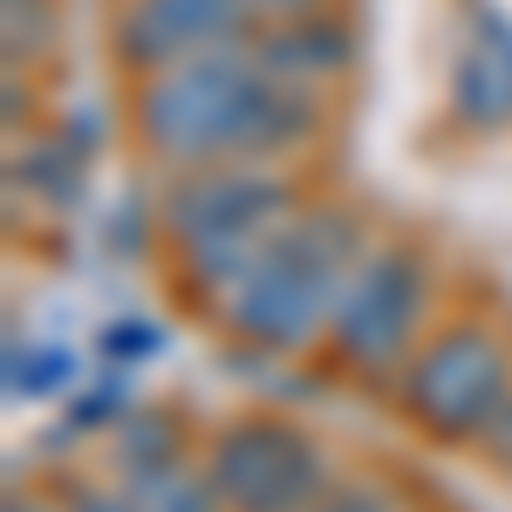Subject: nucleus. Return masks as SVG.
Listing matches in <instances>:
<instances>
[{
  "label": "nucleus",
  "mask_w": 512,
  "mask_h": 512,
  "mask_svg": "<svg viewBox=\"0 0 512 512\" xmlns=\"http://www.w3.org/2000/svg\"><path fill=\"white\" fill-rule=\"evenodd\" d=\"M321 485L315 444L287 424H233L212 444V492L233 512H301Z\"/></svg>",
  "instance_id": "obj_5"
},
{
  "label": "nucleus",
  "mask_w": 512,
  "mask_h": 512,
  "mask_svg": "<svg viewBox=\"0 0 512 512\" xmlns=\"http://www.w3.org/2000/svg\"><path fill=\"white\" fill-rule=\"evenodd\" d=\"M403 396H410L417 424H431L444 437L485 431L499 417V403H506V349L492 335H478V328H451L410 362Z\"/></svg>",
  "instance_id": "obj_4"
},
{
  "label": "nucleus",
  "mask_w": 512,
  "mask_h": 512,
  "mask_svg": "<svg viewBox=\"0 0 512 512\" xmlns=\"http://www.w3.org/2000/svg\"><path fill=\"white\" fill-rule=\"evenodd\" d=\"M76 376V355L69 349H7V390L14 396H48V390H62Z\"/></svg>",
  "instance_id": "obj_10"
},
{
  "label": "nucleus",
  "mask_w": 512,
  "mask_h": 512,
  "mask_svg": "<svg viewBox=\"0 0 512 512\" xmlns=\"http://www.w3.org/2000/svg\"><path fill=\"white\" fill-rule=\"evenodd\" d=\"M239 28H246V0H130L117 21V48L137 69H171L233 48Z\"/></svg>",
  "instance_id": "obj_7"
},
{
  "label": "nucleus",
  "mask_w": 512,
  "mask_h": 512,
  "mask_svg": "<svg viewBox=\"0 0 512 512\" xmlns=\"http://www.w3.org/2000/svg\"><path fill=\"white\" fill-rule=\"evenodd\" d=\"M151 512H212V492L192 485V478H164L158 499H151Z\"/></svg>",
  "instance_id": "obj_11"
},
{
  "label": "nucleus",
  "mask_w": 512,
  "mask_h": 512,
  "mask_svg": "<svg viewBox=\"0 0 512 512\" xmlns=\"http://www.w3.org/2000/svg\"><path fill=\"white\" fill-rule=\"evenodd\" d=\"M492 444H499V451L512 458V410H506V417H492Z\"/></svg>",
  "instance_id": "obj_16"
},
{
  "label": "nucleus",
  "mask_w": 512,
  "mask_h": 512,
  "mask_svg": "<svg viewBox=\"0 0 512 512\" xmlns=\"http://www.w3.org/2000/svg\"><path fill=\"white\" fill-rule=\"evenodd\" d=\"M280 212H287V192H280L274 178H260L246 164H198V178L178 185L164 219H171V233L185 239L198 280L233 294V280L280 233Z\"/></svg>",
  "instance_id": "obj_3"
},
{
  "label": "nucleus",
  "mask_w": 512,
  "mask_h": 512,
  "mask_svg": "<svg viewBox=\"0 0 512 512\" xmlns=\"http://www.w3.org/2000/svg\"><path fill=\"white\" fill-rule=\"evenodd\" d=\"M7 512H41V506H7Z\"/></svg>",
  "instance_id": "obj_17"
},
{
  "label": "nucleus",
  "mask_w": 512,
  "mask_h": 512,
  "mask_svg": "<svg viewBox=\"0 0 512 512\" xmlns=\"http://www.w3.org/2000/svg\"><path fill=\"white\" fill-rule=\"evenodd\" d=\"M321 512H383L369 492H355V499H335V506H321Z\"/></svg>",
  "instance_id": "obj_15"
},
{
  "label": "nucleus",
  "mask_w": 512,
  "mask_h": 512,
  "mask_svg": "<svg viewBox=\"0 0 512 512\" xmlns=\"http://www.w3.org/2000/svg\"><path fill=\"white\" fill-rule=\"evenodd\" d=\"M76 512H137V506H130V499H117V492H82Z\"/></svg>",
  "instance_id": "obj_13"
},
{
  "label": "nucleus",
  "mask_w": 512,
  "mask_h": 512,
  "mask_svg": "<svg viewBox=\"0 0 512 512\" xmlns=\"http://www.w3.org/2000/svg\"><path fill=\"white\" fill-rule=\"evenodd\" d=\"M246 7H267V14H308L315 0H246Z\"/></svg>",
  "instance_id": "obj_14"
},
{
  "label": "nucleus",
  "mask_w": 512,
  "mask_h": 512,
  "mask_svg": "<svg viewBox=\"0 0 512 512\" xmlns=\"http://www.w3.org/2000/svg\"><path fill=\"white\" fill-rule=\"evenodd\" d=\"M355 253L349 219L335 212H315L301 226H280L260 260L233 280V321L267 342V349H294L321 328V315H335V294H342V267Z\"/></svg>",
  "instance_id": "obj_2"
},
{
  "label": "nucleus",
  "mask_w": 512,
  "mask_h": 512,
  "mask_svg": "<svg viewBox=\"0 0 512 512\" xmlns=\"http://www.w3.org/2000/svg\"><path fill=\"white\" fill-rule=\"evenodd\" d=\"M451 89H458V117H472V123H506L512 117V21L506 14L478 7Z\"/></svg>",
  "instance_id": "obj_8"
},
{
  "label": "nucleus",
  "mask_w": 512,
  "mask_h": 512,
  "mask_svg": "<svg viewBox=\"0 0 512 512\" xmlns=\"http://www.w3.org/2000/svg\"><path fill=\"white\" fill-rule=\"evenodd\" d=\"M308 82L274 76L246 48H212L192 62L158 69V82L137 96V137L171 164H226V158H267L308 137Z\"/></svg>",
  "instance_id": "obj_1"
},
{
  "label": "nucleus",
  "mask_w": 512,
  "mask_h": 512,
  "mask_svg": "<svg viewBox=\"0 0 512 512\" xmlns=\"http://www.w3.org/2000/svg\"><path fill=\"white\" fill-rule=\"evenodd\" d=\"M335 342L355 362H396L410 342V321H417V267L410 253H376L362 260L342 294H335Z\"/></svg>",
  "instance_id": "obj_6"
},
{
  "label": "nucleus",
  "mask_w": 512,
  "mask_h": 512,
  "mask_svg": "<svg viewBox=\"0 0 512 512\" xmlns=\"http://www.w3.org/2000/svg\"><path fill=\"white\" fill-rule=\"evenodd\" d=\"M260 62L274 69V76H287V82H308V76H321V69H335L342 62V35L335 28H287L280 41H267L260 48Z\"/></svg>",
  "instance_id": "obj_9"
},
{
  "label": "nucleus",
  "mask_w": 512,
  "mask_h": 512,
  "mask_svg": "<svg viewBox=\"0 0 512 512\" xmlns=\"http://www.w3.org/2000/svg\"><path fill=\"white\" fill-rule=\"evenodd\" d=\"M144 349H158V328H144V321H123L103 335V355H144Z\"/></svg>",
  "instance_id": "obj_12"
}]
</instances>
